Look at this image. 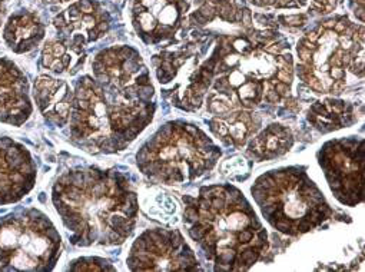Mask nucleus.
<instances>
[{"label": "nucleus", "mask_w": 365, "mask_h": 272, "mask_svg": "<svg viewBox=\"0 0 365 272\" xmlns=\"http://www.w3.org/2000/svg\"><path fill=\"white\" fill-rule=\"evenodd\" d=\"M126 263L132 271H197L198 259L178 231L148 229L133 242Z\"/></svg>", "instance_id": "9d476101"}, {"label": "nucleus", "mask_w": 365, "mask_h": 272, "mask_svg": "<svg viewBox=\"0 0 365 272\" xmlns=\"http://www.w3.org/2000/svg\"><path fill=\"white\" fill-rule=\"evenodd\" d=\"M32 112L25 74L12 61L0 58V122L22 126Z\"/></svg>", "instance_id": "ddd939ff"}, {"label": "nucleus", "mask_w": 365, "mask_h": 272, "mask_svg": "<svg viewBox=\"0 0 365 272\" xmlns=\"http://www.w3.org/2000/svg\"><path fill=\"white\" fill-rule=\"evenodd\" d=\"M34 98L48 122L59 128L69 122L73 92L68 82L42 75L35 81Z\"/></svg>", "instance_id": "2eb2a0df"}, {"label": "nucleus", "mask_w": 365, "mask_h": 272, "mask_svg": "<svg viewBox=\"0 0 365 272\" xmlns=\"http://www.w3.org/2000/svg\"><path fill=\"white\" fill-rule=\"evenodd\" d=\"M294 138L291 131L284 125H269L258 134L248 146V153L257 159H272L285 153L292 146Z\"/></svg>", "instance_id": "6ab92c4d"}, {"label": "nucleus", "mask_w": 365, "mask_h": 272, "mask_svg": "<svg viewBox=\"0 0 365 272\" xmlns=\"http://www.w3.org/2000/svg\"><path fill=\"white\" fill-rule=\"evenodd\" d=\"M62 239L52 221L35 208L0 219V271H52Z\"/></svg>", "instance_id": "6e6552de"}, {"label": "nucleus", "mask_w": 365, "mask_h": 272, "mask_svg": "<svg viewBox=\"0 0 365 272\" xmlns=\"http://www.w3.org/2000/svg\"><path fill=\"white\" fill-rule=\"evenodd\" d=\"M52 201L78 246L120 245L136 226L138 195L115 169H72L55 182Z\"/></svg>", "instance_id": "f03ea898"}, {"label": "nucleus", "mask_w": 365, "mask_h": 272, "mask_svg": "<svg viewBox=\"0 0 365 272\" xmlns=\"http://www.w3.org/2000/svg\"><path fill=\"white\" fill-rule=\"evenodd\" d=\"M5 14H6V6H5V2H4V0H0V28H2V22H4Z\"/></svg>", "instance_id": "5701e85b"}, {"label": "nucleus", "mask_w": 365, "mask_h": 272, "mask_svg": "<svg viewBox=\"0 0 365 272\" xmlns=\"http://www.w3.org/2000/svg\"><path fill=\"white\" fill-rule=\"evenodd\" d=\"M85 62L83 46L66 41H49L42 51V66L53 74L75 75Z\"/></svg>", "instance_id": "a211bd4d"}, {"label": "nucleus", "mask_w": 365, "mask_h": 272, "mask_svg": "<svg viewBox=\"0 0 365 272\" xmlns=\"http://www.w3.org/2000/svg\"><path fill=\"white\" fill-rule=\"evenodd\" d=\"M251 192L269 225L287 235L305 233L332 215L322 192L301 168L271 171L257 179Z\"/></svg>", "instance_id": "423d86ee"}, {"label": "nucleus", "mask_w": 365, "mask_h": 272, "mask_svg": "<svg viewBox=\"0 0 365 272\" xmlns=\"http://www.w3.org/2000/svg\"><path fill=\"white\" fill-rule=\"evenodd\" d=\"M334 24L324 22L297 48L298 76L317 94L338 95L345 89L348 72L359 78L364 74V26L349 24L342 32L335 31L334 45L329 46Z\"/></svg>", "instance_id": "0eeeda50"}, {"label": "nucleus", "mask_w": 365, "mask_h": 272, "mask_svg": "<svg viewBox=\"0 0 365 272\" xmlns=\"http://www.w3.org/2000/svg\"><path fill=\"white\" fill-rule=\"evenodd\" d=\"M45 36V26L39 16L32 12H21L9 18L4 39L16 54H25L35 49Z\"/></svg>", "instance_id": "dca6fc26"}, {"label": "nucleus", "mask_w": 365, "mask_h": 272, "mask_svg": "<svg viewBox=\"0 0 365 272\" xmlns=\"http://www.w3.org/2000/svg\"><path fill=\"white\" fill-rule=\"evenodd\" d=\"M212 91L207 106L212 116L277 105L289 96L294 61L272 32H259L255 42L224 38L217 49Z\"/></svg>", "instance_id": "7ed1b4c3"}, {"label": "nucleus", "mask_w": 365, "mask_h": 272, "mask_svg": "<svg viewBox=\"0 0 365 272\" xmlns=\"http://www.w3.org/2000/svg\"><path fill=\"white\" fill-rule=\"evenodd\" d=\"M351 111L341 101H325L315 104L308 115L311 124L321 131H332L349 124Z\"/></svg>", "instance_id": "aec40b11"}, {"label": "nucleus", "mask_w": 365, "mask_h": 272, "mask_svg": "<svg viewBox=\"0 0 365 272\" xmlns=\"http://www.w3.org/2000/svg\"><path fill=\"white\" fill-rule=\"evenodd\" d=\"M364 141L356 138L327 142L319 152V165L335 198L355 206L364 196Z\"/></svg>", "instance_id": "1a4fd4ad"}, {"label": "nucleus", "mask_w": 365, "mask_h": 272, "mask_svg": "<svg viewBox=\"0 0 365 272\" xmlns=\"http://www.w3.org/2000/svg\"><path fill=\"white\" fill-rule=\"evenodd\" d=\"M155 89L140 55L130 46L102 51L92 75L75 85L72 139L93 153L123 151L152 122Z\"/></svg>", "instance_id": "f257e3e1"}, {"label": "nucleus", "mask_w": 365, "mask_h": 272, "mask_svg": "<svg viewBox=\"0 0 365 272\" xmlns=\"http://www.w3.org/2000/svg\"><path fill=\"white\" fill-rule=\"evenodd\" d=\"M281 19L285 21L287 25H289V26H299V25H302V22H305V18L299 16V15H292V16H287V18H281Z\"/></svg>", "instance_id": "4be33fe9"}, {"label": "nucleus", "mask_w": 365, "mask_h": 272, "mask_svg": "<svg viewBox=\"0 0 365 272\" xmlns=\"http://www.w3.org/2000/svg\"><path fill=\"white\" fill-rule=\"evenodd\" d=\"M221 156L218 146L197 126L169 122L143 143L136 155L139 171L166 185L190 183L211 171Z\"/></svg>", "instance_id": "39448f33"}, {"label": "nucleus", "mask_w": 365, "mask_h": 272, "mask_svg": "<svg viewBox=\"0 0 365 272\" xmlns=\"http://www.w3.org/2000/svg\"><path fill=\"white\" fill-rule=\"evenodd\" d=\"M261 126V118L250 111H234L211 121L212 132L227 145L242 146Z\"/></svg>", "instance_id": "f3484780"}, {"label": "nucleus", "mask_w": 365, "mask_h": 272, "mask_svg": "<svg viewBox=\"0 0 365 272\" xmlns=\"http://www.w3.org/2000/svg\"><path fill=\"white\" fill-rule=\"evenodd\" d=\"M46 4H63V2H69V0H43Z\"/></svg>", "instance_id": "b1692460"}, {"label": "nucleus", "mask_w": 365, "mask_h": 272, "mask_svg": "<svg viewBox=\"0 0 365 272\" xmlns=\"http://www.w3.org/2000/svg\"><path fill=\"white\" fill-rule=\"evenodd\" d=\"M188 4L185 0H135L132 21L136 32L148 45L169 41L184 24Z\"/></svg>", "instance_id": "f8f14e48"}, {"label": "nucleus", "mask_w": 365, "mask_h": 272, "mask_svg": "<svg viewBox=\"0 0 365 272\" xmlns=\"http://www.w3.org/2000/svg\"><path fill=\"white\" fill-rule=\"evenodd\" d=\"M55 26L65 35H72L71 42L86 45L102 38L109 29L108 14L93 0H79L55 18Z\"/></svg>", "instance_id": "4468645a"}, {"label": "nucleus", "mask_w": 365, "mask_h": 272, "mask_svg": "<svg viewBox=\"0 0 365 272\" xmlns=\"http://www.w3.org/2000/svg\"><path fill=\"white\" fill-rule=\"evenodd\" d=\"M36 176V165L26 146L0 135V206L25 198L34 189Z\"/></svg>", "instance_id": "9b49d317"}, {"label": "nucleus", "mask_w": 365, "mask_h": 272, "mask_svg": "<svg viewBox=\"0 0 365 272\" xmlns=\"http://www.w3.org/2000/svg\"><path fill=\"white\" fill-rule=\"evenodd\" d=\"M71 271H115V268L102 258H81L69 266Z\"/></svg>", "instance_id": "412c9836"}, {"label": "nucleus", "mask_w": 365, "mask_h": 272, "mask_svg": "<svg viewBox=\"0 0 365 272\" xmlns=\"http://www.w3.org/2000/svg\"><path fill=\"white\" fill-rule=\"evenodd\" d=\"M184 222L217 271H247L268 248V235L247 198L232 185H212L188 198Z\"/></svg>", "instance_id": "20e7f679"}]
</instances>
